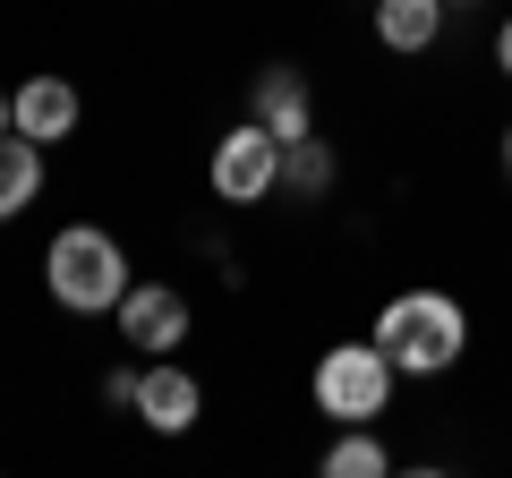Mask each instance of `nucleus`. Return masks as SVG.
Instances as JSON below:
<instances>
[{
    "label": "nucleus",
    "instance_id": "nucleus-1",
    "mask_svg": "<svg viewBox=\"0 0 512 478\" xmlns=\"http://www.w3.org/2000/svg\"><path fill=\"white\" fill-rule=\"evenodd\" d=\"M376 342H384V359L402 376H444V368H461V350H470V316L444 291H393L384 316H376Z\"/></svg>",
    "mask_w": 512,
    "mask_h": 478
},
{
    "label": "nucleus",
    "instance_id": "nucleus-2",
    "mask_svg": "<svg viewBox=\"0 0 512 478\" xmlns=\"http://www.w3.org/2000/svg\"><path fill=\"white\" fill-rule=\"evenodd\" d=\"M43 282H52V299L69 316H111L128 299V248L111 231H94V222H69L43 248Z\"/></svg>",
    "mask_w": 512,
    "mask_h": 478
},
{
    "label": "nucleus",
    "instance_id": "nucleus-3",
    "mask_svg": "<svg viewBox=\"0 0 512 478\" xmlns=\"http://www.w3.org/2000/svg\"><path fill=\"white\" fill-rule=\"evenodd\" d=\"M393 359H384V342L367 333V342H333L325 359H316V376H308V393H316V410L325 419H342V427H367V419H384V402H393Z\"/></svg>",
    "mask_w": 512,
    "mask_h": 478
},
{
    "label": "nucleus",
    "instance_id": "nucleus-4",
    "mask_svg": "<svg viewBox=\"0 0 512 478\" xmlns=\"http://www.w3.org/2000/svg\"><path fill=\"white\" fill-rule=\"evenodd\" d=\"M205 180H214L222 205H265L282 188V137L256 129V120H239V129H222L214 163H205Z\"/></svg>",
    "mask_w": 512,
    "mask_h": 478
},
{
    "label": "nucleus",
    "instance_id": "nucleus-5",
    "mask_svg": "<svg viewBox=\"0 0 512 478\" xmlns=\"http://www.w3.org/2000/svg\"><path fill=\"white\" fill-rule=\"evenodd\" d=\"M111 316H120V342L146 350V359H163V350L188 342V299L171 291V282H128V299Z\"/></svg>",
    "mask_w": 512,
    "mask_h": 478
},
{
    "label": "nucleus",
    "instance_id": "nucleus-6",
    "mask_svg": "<svg viewBox=\"0 0 512 478\" xmlns=\"http://www.w3.org/2000/svg\"><path fill=\"white\" fill-rule=\"evenodd\" d=\"M137 419L154 427V436H188V427L205 419V385L188 368H171V359H146V368H137Z\"/></svg>",
    "mask_w": 512,
    "mask_h": 478
},
{
    "label": "nucleus",
    "instance_id": "nucleus-7",
    "mask_svg": "<svg viewBox=\"0 0 512 478\" xmlns=\"http://www.w3.org/2000/svg\"><path fill=\"white\" fill-rule=\"evenodd\" d=\"M248 120H256V129H274L282 146L316 137V103H308V77H299V69H265V77L248 86Z\"/></svg>",
    "mask_w": 512,
    "mask_h": 478
},
{
    "label": "nucleus",
    "instance_id": "nucleus-8",
    "mask_svg": "<svg viewBox=\"0 0 512 478\" xmlns=\"http://www.w3.org/2000/svg\"><path fill=\"white\" fill-rule=\"evenodd\" d=\"M77 120H86V103H77L69 77H26V86H18V137H35V146H60Z\"/></svg>",
    "mask_w": 512,
    "mask_h": 478
},
{
    "label": "nucleus",
    "instance_id": "nucleus-9",
    "mask_svg": "<svg viewBox=\"0 0 512 478\" xmlns=\"http://www.w3.org/2000/svg\"><path fill=\"white\" fill-rule=\"evenodd\" d=\"M444 9L453 0H376V43L384 52H427L444 35Z\"/></svg>",
    "mask_w": 512,
    "mask_h": 478
},
{
    "label": "nucleus",
    "instance_id": "nucleus-10",
    "mask_svg": "<svg viewBox=\"0 0 512 478\" xmlns=\"http://www.w3.org/2000/svg\"><path fill=\"white\" fill-rule=\"evenodd\" d=\"M43 197V146L35 137H0V222Z\"/></svg>",
    "mask_w": 512,
    "mask_h": 478
},
{
    "label": "nucleus",
    "instance_id": "nucleus-11",
    "mask_svg": "<svg viewBox=\"0 0 512 478\" xmlns=\"http://www.w3.org/2000/svg\"><path fill=\"white\" fill-rule=\"evenodd\" d=\"M384 470H393V453H384L367 427H350V436L325 453V478H384Z\"/></svg>",
    "mask_w": 512,
    "mask_h": 478
},
{
    "label": "nucleus",
    "instance_id": "nucleus-12",
    "mask_svg": "<svg viewBox=\"0 0 512 478\" xmlns=\"http://www.w3.org/2000/svg\"><path fill=\"white\" fill-rule=\"evenodd\" d=\"M282 171H291V188H308V197H325V180H333V154L316 146V137H299V146H282Z\"/></svg>",
    "mask_w": 512,
    "mask_h": 478
},
{
    "label": "nucleus",
    "instance_id": "nucleus-13",
    "mask_svg": "<svg viewBox=\"0 0 512 478\" xmlns=\"http://www.w3.org/2000/svg\"><path fill=\"white\" fill-rule=\"evenodd\" d=\"M103 393H111V402L128 410V402H137V368H111V376H103Z\"/></svg>",
    "mask_w": 512,
    "mask_h": 478
},
{
    "label": "nucleus",
    "instance_id": "nucleus-14",
    "mask_svg": "<svg viewBox=\"0 0 512 478\" xmlns=\"http://www.w3.org/2000/svg\"><path fill=\"white\" fill-rule=\"evenodd\" d=\"M0 137H18V94H0Z\"/></svg>",
    "mask_w": 512,
    "mask_h": 478
},
{
    "label": "nucleus",
    "instance_id": "nucleus-15",
    "mask_svg": "<svg viewBox=\"0 0 512 478\" xmlns=\"http://www.w3.org/2000/svg\"><path fill=\"white\" fill-rule=\"evenodd\" d=\"M495 60H504V77H512V18H504V35H495Z\"/></svg>",
    "mask_w": 512,
    "mask_h": 478
},
{
    "label": "nucleus",
    "instance_id": "nucleus-16",
    "mask_svg": "<svg viewBox=\"0 0 512 478\" xmlns=\"http://www.w3.org/2000/svg\"><path fill=\"white\" fill-rule=\"evenodd\" d=\"M504 171H512V129H504Z\"/></svg>",
    "mask_w": 512,
    "mask_h": 478
},
{
    "label": "nucleus",
    "instance_id": "nucleus-17",
    "mask_svg": "<svg viewBox=\"0 0 512 478\" xmlns=\"http://www.w3.org/2000/svg\"><path fill=\"white\" fill-rule=\"evenodd\" d=\"M453 9H478V0H453Z\"/></svg>",
    "mask_w": 512,
    "mask_h": 478
}]
</instances>
